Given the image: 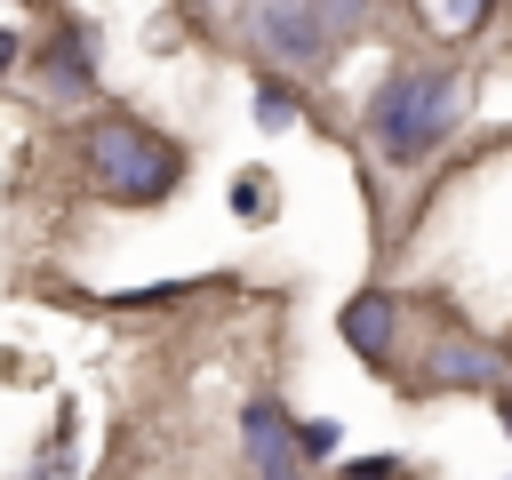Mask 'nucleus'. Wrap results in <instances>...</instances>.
<instances>
[{"instance_id":"f257e3e1","label":"nucleus","mask_w":512,"mask_h":480,"mask_svg":"<svg viewBox=\"0 0 512 480\" xmlns=\"http://www.w3.org/2000/svg\"><path fill=\"white\" fill-rule=\"evenodd\" d=\"M456 112H464L456 72H432V64H416V72H384V88L368 96V136H376L384 160H424L432 144H448Z\"/></svg>"},{"instance_id":"f03ea898","label":"nucleus","mask_w":512,"mask_h":480,"mask_svg":"<svg viewBox=\"0 0 512 480\" xmlns=\"http://www.w3.org/2000/svg\"><path fill=\"white\" fill-rule=\"evenodd\" d=\"M88 176H96V192L144 208V200H168V192H176L184 152H176L160 128H144V120H96V128H88Z\"/></svg>"},{"instance_id":"7ed1b4c3","label":"nucleus","mask_w":512,"mask_h":480,"mask_svg":"<svg viewBox=\"0 0 512 480\" xmlns=\"http://www.w3.org/2000/svg\"><path fill=\"white\" fill-rule=\"evenodd\" d=\"M360 24H368V8H352V0H328V8L320 0H304V8H256V40L280 64H296V72H328Z\"/></svg>"},{"instance_id":"20e7f679","label":"nucleus","mask_w":512,"mask_h":480,"mask_svg":"<svg viewBox=\"0 0 512 480\" xmlns=\"http://www.w3.org/2000/svg\"><path fill=\"white\" fill-rule=\"evenodd\" d=\"M240 432H248L256 480H304V440H296V424H288V408H280L272 392H256V400L240 408Z\"/></svg>"},{"instance_id":"39448f33","label":"nucleus","mask_w":512,"mask_h":480,"mask_svg":"<svg viewBox=\"0 0 512 480\" xmlns=\"http://www.w3.org/2000/svg\"><path fill=\"white\" fill-rule=\"evenodd\" d=\"M432 384H504V352L496 344H440L432 352Z\"/></svg>"},{"instance_id":"423d86ee","label":"nucleus","mask_w":512,"mask_h":480,"mask_svg":"<svg viewBox=\"0 0 512 480\" xmlns=\"http://www.w3.org/2000/svg\"><path fill=\"white\" fill-rule=\"evenodd\" d=\"M344 344H352L360 360H384V352H392V304H384V296H360V304L344 312Z\"/></svg>"},{"instance_id":"0eeeda50","label":"nucleus","mask_w":512,"mask_h":480,"mask_svg":"<svg viewBox=\"0 0 512 480\" xmlns=\"http://www.w3.org/2000/svg\"><path fill=\"white\" fill-rule=\"evenodd\" d=\"M88 48H80V32H56V48H48V88L56 96H88Z\"/></svg>"},{"instance_id":"6e6552de","label":"nucleus","mask_w":512,"mask_h":480,"mask_svg":"<svg viewBox=\"0 0 512 480\" xmlns=\"http://www.w3.org/2000/svg\"><path fill=\"white\" fill-rule=\"evenodd\" d=\"M424 24H432V32H480L488 8H480V0H464V8H424Z\"/></svg>"},{"instance_id":"1a4fd4ad","label":"nucleus","mask_w":512,"mask_h":480,"mask_svg":"<svg viewBox=\"0 0 512 480\" xmlns=\"http://www.w3.org/2000/svg\"><path fill=\"white\" fill-rule=\"evenodd\" d=\"M256 120H264V128H288V120H296V96L272 88V80H256Z\"/></svg>"},{"instance_id":"9d476101","label":"nucleus","mask_w":512,"mask_h":480,"mask_svg":"<svg viewBox=\"0 0 512 480\" xmlns=\"http://www.w3.org/2000/svg\"><path fill=\"white\" fill-rule=\"evenodd\" d=\"M296 440H304V456L320 464V456H336V440H344V424H336V416H312V424H296Z\"/></svg>"},{"instance_id":"9b49d317","label":"nucleus","mask_w":512,"mask_h":480,"mask_svg":"<svg viewBox=\"0 0 512 480\" xmlns=\"http://www.w3.org/2000/svg\"><path fill=\"white\" fill-rule=\"evenodd\" d=\"M264 184H272V176H240V184H232V208H240V216H264V208H272Z\"/></svg>"},{"instance_id":"f8f14e48","label":"nucleus","mask_w":512,"mask_h":480,"mask_svg":"<svg viewBox=\"0 0 512 480\" xmlns=\"http://www.w3.org/2000/svg\"><path fill=\"white\" fill-rule=\"evenodd\" d=\"M352 480H400V464H392V456H360V464H352Z\"/></svg>"},{"instance_id":"ddd939ff","label":"nucleus","mask_w":512,"mask_h":480,"mask_svg":"<svg viewBox=\"0 0 512 480\" xmlns=\"http://www.w3.org/2000/svg\"><path fill=\"white\" fill-rule=\"evenodd\" d=\"M8 64H16V32H0V72H8Z\"/></svg>"},{"instance_id":"4468645a","label":"nucleus","mask_w":512,"mask_h":480,"mask_svg":"<svg viewBox=\"0 0 512 480\" xmlns=\"http://www.w3.org/2000/svg\"><path fill=\"white\" fill-rule=\"evenodd\" d=\"M504 432H512V400H504Z\"/></svg>"}]
</instances>
